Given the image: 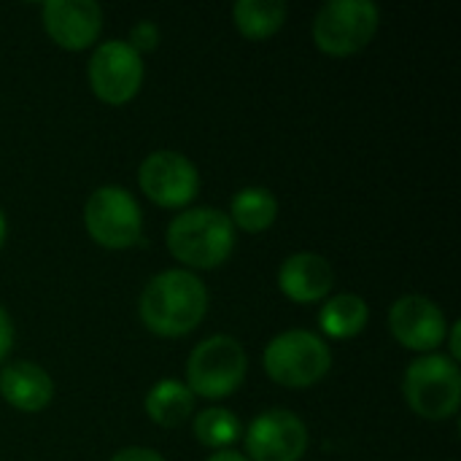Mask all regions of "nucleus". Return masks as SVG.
Listing matches in <instances>:
<instances>
[{"label":"nucleus","instance_id":"nucleus-1","mask_svg":"<svg viewBox=\"0 0 461 461\" xmlns=\"http://www.w3.org/2000/svg\"><path fill=\"white\" fill-rule=\"evenodd\" d=\"M205 313L208 289L184 267H170L151 276L138 300V316L143 327L159 338H184L194 332Z\"/></svg>","mask_w":461,"mask_h":461},{"label":"nucleus","instance_id":"nucleus-2","mask_svg":"<svg viewBox=\"0 0 461 461\" xmlns=\"http://www.w3.org/2000/svg\"><path fill=\"white\" fill-rule=\"evenodd\" d=\"M167 251L184 270H213L235 251V227L219 208L200 205L181 211L165 232Z\"/></svg>","mask_w":461,"mask_h":461},{"label":"nucleus","instance_id":"nucleus-3","mask_svg":"<svg viewBox=\"0 0 461 461\" xmlns=\"http://www.w3.org/2000/svg\"><path fill=\"white\" fill-rule=\"evenodd\" d=\"M262 367L278 386L311 389L327 378L332 367V351L327 340L311 330H286L265 346Z\"/></svg>","mask_w":461,"mask_h":461},{"label":"nucleus","instance_id":"nucleus-4","mask_svg":"<svg viewBox=\"0 0 461 461\" xmlns=\"http://www.w3.org/2000/svg\"><path fill=\"white\" fill-rule=\"evenodd\" d=\"M408 408L427 421H446L459 413L461 370L446 354H424L413 359L402 378Z\"/></svg>","mask_w":461,"mask_h":461},{"label":"nucleus","instance_id":"nucleus-5","mask_svg":"<svg viewBox=\"0 0 461 461\" xmlns=\"http://www.w3.org/2000/svg\"><path fill=\"white\" fill-rule=\"evenodd\" d=\"M249 373V354L232 335H211L194 346L186 359V386L194 397L224 400L232 397Z\"/></svg>","mask_w":461,"mask_h":461},{"label":"nucleus","instance_id":"nucleus-6","mask_svg":"<svg viewBox=\"0 0 461 461\" xmlns=\"http://www.w3.org/2000/svg\"><path fill=\"white\" fill-rule=\"evenodd\" d=\"M381 8L373 0H330L313 19V43L330 57L362 51L378 32Z\"/></svg>","mask_w":461,"mask_h":461},{"label":"nucleus","instance_id":"nucleus-7","mask_svg":"<svg viewBox=\"0 0 461 461\" xmlns=\"http://www.w3.org/2000/svg\"><path fill=\"white\" fill-rule=\"evenodd\" d=\"M84 227L86 235L103 249H132L143 235V211L124 186L105 184L86 197Z\"/></svg>","mask_w":461,"mask_h":461},{"label":"nucleus","instance_id":"nucleus-8","mask_svg":"<svg viewBox=\"0 0 461 461\" xmlns=\"http://www.w3.org/2000/svg\"><path fill=\"white\" fill-rule=\"evenodd\" d=\"M143 57L127 41H105L100 43L86 65L89 89L105 105L130 103L143 86Z\"/></svg>","mask_w":461,"mask_h":461},{"label":"nucleus","instance_id":"nucleus-9","mask_svg":"<svg viewBox=\"0 0 461 461\" xmlns=\"http://www.w3.org/2000/svg\"><path fill=\"white\" fill-rule=\"evenodd\" d=\"M138 186L159 208H186L200 192V173L181 151L159 149L140 162Z\"/></svg>","mask_w":461,"mask_h":461},{"label":"nucleus","instance_id":"nucleus-10","mask_svg":"<svg viewBox=\"0 0 461 461\" xmlns=\"http://www.w3.org/2000/svg\"><path fill=\"white\" fill-rule=\"evenodd\" d=\"M311 435L305 421L284 408L259 413L246 429L249 461H300L308 454Z\"/></svg>","mask_w":461,"mask_h":461},{"label":"nucleus","instance_id":"nucleus-11","mask_svg":"<svg viewBox=\"0 0 461 461\" xmlns=\"http://www.w3.org/2000/svg\"><path fill=\"white\" fill-rule=\"evenodd\" d=\"M389 332L408 351L435 354V348L446 343L448 319L432 297L402 294L389 308Z\"/></svg>","mask_w":461,"mask_h":461},{"label":"nucleus","instance_id":"nucleus-12","mask_svg":"<svg viewBox=\"0 0 461 461\" xmlns=\"http://www.w3.org/2000/svg\"><path fill=\"white\" fill-rule=\"evenodd\" d=\"M46 35L65 51L89 49L103 30V8L95 0H46L41 5Z\"/></svg>","mask_w":461,"mask_h":461},{"label":"nucleus","instance_id":"nucleus-13","mask_svg":"<svg viewBox=\"0 0 461 461\" xmlns=\"http://www.w3.org/2000/svg\"><path fill=\"white\" fill-rule=\"evenodd\" d=\"M335 270L327 257L316 251H297L284 259L278 270V289L297 305L324 303L332 294Z\"/></svg>","mask_w":461,"mask_h":461},{"label":"nucleus","instance_id":"nucleus-14","mask_svg":"<svg viewBox=\"0 0 461 461\" xmlns=\"http://www.w3.org/2000/svg\"><path fill=\"white\" fill-rule=\"evenodd\" d=\"M0 397L19 413H41L54 400V381L35 362H8L0 367Z\"/></svg>","mask_w":461,"mask_h":461},{"label":"nucleus","instance_id":"nucleus-15","mask_svg":"<svg viewBox=\"0 0 461 461\" xmlns=\"http://www.w3.org/2000/svg\"><path fill=\"white\" fill-rule=\"evenodd\" d=\"M194 394L189 392L186 384L176 381V378H162L157 381L146 400H143V408H146V416L162 427V429H178L181 424H186L194 413Z\"/></svg>","mask_w":461,"mask_h":461},{"label":"nucleus","instance_id":"nucleus-16","mask_svg":"<svg viewBox=\"0 0 461 461\" xmlns=\"http://www.w3.org/2000/svg\"><path fill=\"white\" fill-rule=\"evenodd\" d=\"M370 321V308L365 297L343 292V294H330L319 311V324L321 332L332 340H348L357 338Z\"/></svg>","mask_w":461,"mask_h":461},{"label":"nucleus","instance_id":"nucleus-17","mask_svg":"<svg viewBox=\"0 0 461 461\" xmlns=\"http://www.w3.org/2000/svg\"><path fill=\"white\" fill-rule=\"evenodd\" d=\"M230 221L235 230H243L249 235H259L270 230L278 219V200L265 186H243L235 192L230 203Z\"/></svg>","mask_w":461,"mask_h":461},{"label":"nucleus","instance_id":"nucleus-18","mask_svg":"<svg viewBox=\"0 0 461 461\" xmlns=\"http://www.w3.org/2000/svg\"><path fill=\"white\" fill-rule=\"evenodd\" d=\"M286 14L289 8L281 0H238L232 5V22L249 41L273 38L284 27Z\"/></svg>","mask_w":461,"mask_h":461},{"label":"nucleus","instance_id":"nucleus-19","mask_svg":"<svg viewBox=\"0 0 461 461\" xmlns=\"http://www.w3.org/2000/svg\"><path fill=\"white\" fill-rule=\"evenodd\" d=\"M194 440L211 451H227L232 443L240 440L243 424L240 419L227 408H205L194 416Z\"/></svg>","mask_w":461,"mask_h":461},{"label":"nucleus","instance_id":"nucleus-20","mask_svg":"<svg viewBox=\"0 0 461 461\" xmlns=\"http://www.w3.org/2000/svg\"><path fill=\"white\" fill-rule=\"evenodd\" d=\"M140 57L146 54V51H154L157 49V43H159V27L151 22V19H143V22H138L132 30H130V41H127Z\"/></svg>","mask_w":461,"mask_h":461},{"label":"nucleus","instance_id":"nucleus-21","mask_svg":"<svg viewBox=\"0 0 461 461\" xmlns=\"http://www.w3.org/2000/svg\"><path fill=\"white\" fill-rule=\"evenodd\" d=\"M111 461H165L162 454H157L154 448H143V446H130V448H122L116 451Z\"/></svg>","mask_w":461,"mask_h":461},{"label":"nucleus","instance_id":"nucleus-22","mask_svg":"<svg viewBox=\"0 0 461 461\" xmlns=\"http://www.w3.org/2000/svg\"><path fill=\"white\" fill-rule=\"evenodd\" d=\"M11 348H14V324H11V316L5 313V308L0 305V362H5Z\"/></svg>","mask_w":461,"mask_h":461},{"label":"nucleus","instance_id":"nucleus-23","mask_svg":"<svg viewBox=\"0 0 461 461\" xmlns=\"http://www.w3.org/2000/svg\"><path fill=\"white\" fill-rule=\"evenodd\" d=\"M448 348H451V359L459 365L461 359V321H454L451 324V330H448Z\"/></svg>","mask_w":461,"mask_h":461},{"label":"nucleus","instance_id":"nucleus-24","mask_svg":"<svg viewBox=\"0 0 461 461\" xmlns=\"http://www.w3.org/2000/svg\"><path fill=\"white\" fill-rule=\"evenodd\" d=\"M205 461H249V459H246V454L227 448V451H216V454H211Z\"/></svg>","mask_w":461,"mask_h":461},{"label":"nucleus","instance_id":"nucleus-25","mask_svg":"<svg viewBox=\"0 0 461 461\" xmlns=\"http://www.w3.org/2000/svg\"><path fill=\"white\" fill-rule=\"evenodd\" d=\"M5 235H8V221H5V213H3V208H0V249H3V243H5Z\"/></svg>","mask_w":461,"mask_h":461}]
</instances>
